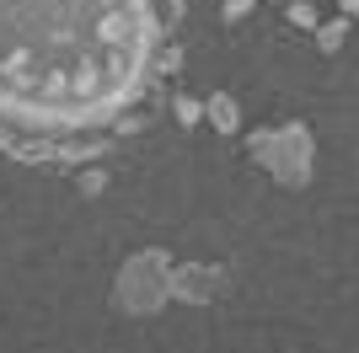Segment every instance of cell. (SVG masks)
<instances>
[{"label": "cell", "mask_w": 359, "mask_h": 353, "mask_svg": "<svg viewBox=\"0 0 359 353\" xmlns=\"http://www.w3.org/2000/svg\"><path fill=\"white\" fill-rule=\"evenodd\" d=\"M247 155L257 166H269V176L279 188H306L311 182V161H316V139L306 123H279V129H252Z\"/></svg>", "instance_id": "obj_1"}, {"label": "cell", "mask_w": 359, "mask_h": 353, "mask_svg": "<svg viewBox=\"0 0 359 353\" xmlns=\"http://www.w3.org/2000/svg\"><path fill=\"white\" fill-rule=\"evenodd\" d=\"M166 294H172V263H166V251H161V247L135 251V257L118 268L113 305H118L123 316H150V310H161V305H166Z\"/></svg>", "instance_id": "obj_2"}, {"label": "cell", "mask_w": 359, "mask_h": 353, "mask_svg": "<svg viewBox=\"0 0 359 353\" xmlns=\"http://www.w3.org/2000/svg\"><path fill=\"white\" fill-rule=\"evenodd\" d=\"M220 289H225V268H210V263H182V268H172V294L188 300V305H210Z\"/></svg>", "instance_id": "obj_3"}, {"label": "cell", "mask_w": 359, "mask_h": 353, "mask_svg": "<svg viewBox=\"0 0 359 353\" xmlns=\"http://www.w3.org/2000/svg\"><path fill=\"white\" fill-rule=\"evenodd\" d=\"M204 118H210L220 134H236V129H241V107H236V97H231V91H215L210 102H204Z\"/></svg>", "instance_id": "obj_4"}, {"label": "cell", "mask_w": 359, "mask_h": 353, "mask_svg": "<svg viewBox=\"0 0 359 353\" xmlns=\"http://www.w3.org/2000/svg\"><path fill=\"white\" fill-rule=\"evenodd\" d=\"M344 38H348V16H344V11L316 27V48H322V54H338V48H344Z\"/></svg>", "instance_id": "obj_5"}, {"label": "cell", "mask_w": 359, "mask_h": 353, "mask_svg": "<svg viewBox=\"0 0 359 353\" xmlns=\"http://www.w3.org/2000/svg\"><path fill=\"white\" fill-rule=\"evenodd\" d=\"M172 118H177L182 129H198V123H204V102H198V97H188V91H182L177 102H172Z\"/></svg>", "instance_id": "obj_6"}, {"label": "cell", "mask_w": 359, "mask_h": 353, "mask_svg": "<svg viewBox=\"0 0 359 353\" xmlns=\"http://www.w3.org/2000/svg\"><path fill=\"white\" fill-rule=\"evenodd\" d=\"M285 16L295 22V27H306V32H316V27H322V11H316L311 0H290V6H285Z\"/></svg>", "instance_id": "obj_7"}, {"label": "cell", "mask_w": 359, "mask_h": 353, "mask_svg": "<svg viewBox=\"0 0 359 353\" xmlns=\"http://www.w3.org/2000/svg\"><path fill=\"white\" fill-rule=\"evenodd\" d=\"M252 6H257V0H225V6H220V16H225V22H241V16L252 11Z\"/></svg>", "instance_id": "obj_8"}, {"label": "cell", "mask_w": 359, "mask_h": 353, "mask_svg": "<svg viewBox=\"0 0 359 353\" xmlns=\"http://www.w3.org/2000/svg\"><path fill=\"white\" fill-rule=\"evenodd\" d=\"M107 188V172H97V166H91L86 176H81V193H102Z\"/></svg>", "instance_id": "obj_9"}, {"label": "cell", "mask_w": 359, "mask_h": 353, "mask_svg": "<svg viewBox=\"0 0 359 353\" xmlns=\"http://www.w3.org/2000/svg\"><path fill=\"white\" fill-rule=\"evenodd\" d=\"M161 6H166V22H182V11H188L182 0H161Z\"/></svg>", "instance_id": "obj_10"}, {"label": "cell", "mask_w": 359, "mask_h": 353, "mask_svg": "<svg viewBox=\"0 0 359 353\" xmlns=\"http://www.w3.org/2000/svg\"><path fill=\"white\" fill-rule=\"evenodd\" d=\"M338 11H344L348 22H359V0H338Z\"/></svg>", "instance_id": "obj_11"}]
</instances>
